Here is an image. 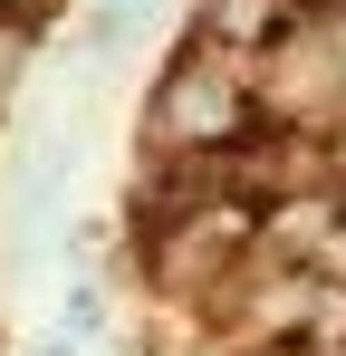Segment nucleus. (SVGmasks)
I'll list each match as a JSON object with an SVG mask.
<instances>
[{
  "instance_id": "1",
  "label": "nucleus",
  "mask_w": 346,
  "mask_h": 356,
  "mask_svg": "<svg viewBox=\"0 0 346 356\" xmlns=\"http://www.w3.org/2000/svg\"><path fill=\"white\" fill-rule=\"evenodd\" d=\"M250 125H260V97H250V77L212 49H192V58L164 67V87H154V135H164L173 154H231V145H250Z\"/></svg>"
},
{
  "instance_id": "2",
  "label": "nucleus",
  "mask_w": 346,
  "mask_h": 356,
  "mask_svg": "<svg viewBox=\"0 0 346 356\" xmlns=\"http://www.w3.org/2000/svg\"><path fill=\"white\" fill-rule=\"evenodd\" d=\"M279 29H298V0H212V39H231V49H260Z\"/></svg>"
},
{
  "instance_id": "3",
  "label": "nucleus",
  "mask_w": 346,
  "mask_h": 356,
  "mask_svg": "<svg viewBox=\"0 0 346 356\" xmlns=\"http://www.w3.org/2000/svg\"><path fill=\"white\" fill-rule=\"evenodd\" d=\"M58 337H67V347H77V337H106V289H97V280H77V289H67Z\"/></svg>"
},
{
  "instance_id": "4",
  "label": "nucleus",
  "mask_w": 346,
  "mask_h": 356,
  "mask_svg": "<svg viewBox=\"0 0 346 356\" xmlns=\"http://www.w3.org/2000/svg\"><path fill=\"white\" fill-rule=\"evenodd\" d=\"M327 49H337V87H346V10L327 19Z\"/></svg>"
}]
</instances>
